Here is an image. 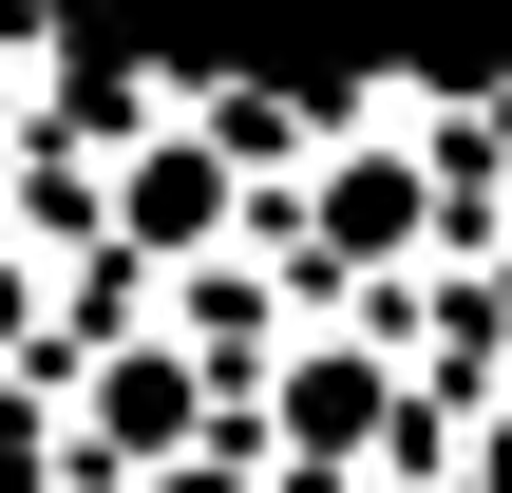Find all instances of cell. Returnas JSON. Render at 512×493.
<instances>
[{"mask_svg":"<svg viewBox=\"0 0 512 493\" xmlns=\"http://www.w3.org/2000/svg\"><path fill=\"white\" fill-rule=\"evenodd\" d=\"M399 418H418L399 304H380V285H323V304L285 323V361L247 380V475H266V493H380Z\"/></svg>","mask_w":512,"mask_h":493,"instance_id":"1","label":"cell"},{"mask_svg":"<svg viewBox=\"0 0 512 493\" xmlns=\"http://www.w3.org/2000/svg\"><path fill=\"white\" fill-rule=\"evenodd\" d=\"M304 304H323V266H304V228H285V209H247V228H209L190 266H152V323L228 380V418H247V380L285 361V323H304Z\"/></svg>","mask_w":512,"mask_h":493,"instance_id":"2","label":"cell"},{"mask_svg":"<svg viewBox=\"0 0 512 493\" xmlns=\"http://www.w3.org/2000/svg\"><path fill=\"white\" fill-rule=\"evenodd\" d=\"M95 266H114V247H95ZM57 342H76V266H57V247L0 209V380H38Z\"/></svg>","mask_w":512,"mask_h":493,"instance_id":"3","label":"cell"},{"mask_svg":"<svg viewBox=\"0 0 512 493\" xmlns=\"http://www.w3.org/2000/svg\"><path fill=\"white\" fill-rule=\"evenodd\" d=\"M76 95V38H57V0H0V171H19V133Z\"/></svg>","mask_w":512,"mask_h":493,"instance_id":"4","label":"cell"},{"mask_svg":"<svg viewBox=\"0 0 512 493\" xmlns=\"http://www.w3.org/2000/svg\"><path fill=\"white\" fill-rule=\"evenodd\" d=\"M475 247H494V266H512V171H494V228H475Z\"/></svg>","mask_w":512,"mask_h":493,"instance_id":"5","label":"cell"},{"mask_svg":"<svg viewBox=\"0 0 512 493\" xmlns=\"http://www.w3.org/2000/svg\"><path fill=\"white\" fill-rule=\"evenodd\" d=\"M247 493H266V475H247Z\"/></svg>","mask_w":512,"mask_h":493,"instance_id":"6","label":"cell"}]
</instances>
